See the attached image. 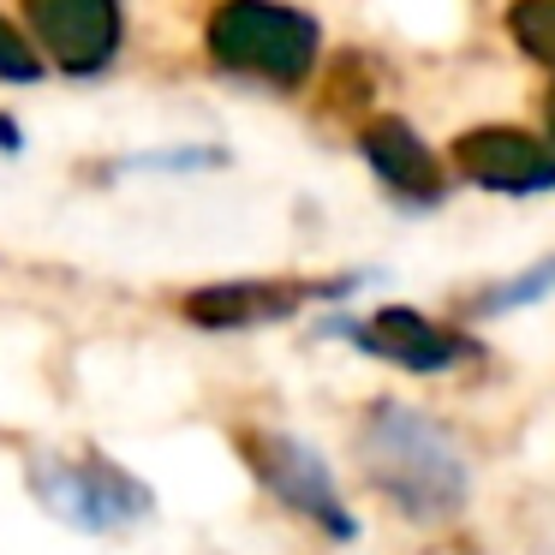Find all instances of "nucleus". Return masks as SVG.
<instances>
[{"label": "nucleus", "mask_w": 555, "mask_h": 555, "mask_svg": "<svg viewBox=\"0 0 555 555\" xmlns=\"http://www.w3.org/2000/svg\"><path fill=\"white\" fill-rule=\"evenodd\" d=\"M359 472L371 490L412 526H448L466 507L472 472L460 442L430 418V412L406 406V400L383 395L359 412V436H352Z\"/></svg>", "instance_id": "nucleus-1"}, {"label": "nucleus", "mask_w": 555, "mask_h": 555, "mask_svg": "<svg viewBox=\"0 0 555 555\" xmlns=\"http://www.w3.org/2000/svg\"><path fill=\"white\" fill-rule=\"evenodd\" d=\"M204 54L216 73L293 96L323 73V25L293 0H216L204 18Z\"/></svg>", "instance_id": "nucleus-2"}, {"label": "nucleus", "mask_w": 555, "mask_h": 555, "mask_svg": "<svg viewBox=\"0 0 555 555\" xmlns=\"http://www.w3.org/2000/svg\"><path fill=\"white\" fill-rule=\"evenodd\" d=\"M30 495L49 507L61 526L108 538V531H132L156 514V490L114 466L108 454L85 448V454H37L30 460Z\"/></svg>", "instance_id": "nucleus-3"}, {"label": "nucleus", "mask_w": 555, "mask_h": 555, "mask_svg": "<svg viewBox=\"0 0 555 555\" xmlns=\"http://www.w3.org/2000/svg\"><path fill=\"white\" fill-rule=\"evenodd\" d=\"M371 275H323V281H299V275H257V281H209V287L180 293V317L204 335H245V328H269L299 317L305 305H335L352 299Z\"/></svg>", "instance_id": "nucleus-4"}, {"label": "nucleus", "mask_w": 555, "mask_h": 555, "mask_svg": "<svg viewBox=\"0 0 555 555\" xmlns=\"http://www.w3.org/2000/svg\"><path fill=\"white\" fill-rule=\"evenodd\" d=\"M233 442H240L251 478L263 483L287 514L311 519V526L323 531V538H335V543L359 538V519H352L347 502H340L335 472H328V460L317 454L311 442H299V436H287V430H240Z\"/></svg>", "instance_id": "nucleus-5"}, {"label": "nucleus", "mask_w": 555, "mask_h": 555, "mask_svg": "<svg viewBox=\"0 0 555 555\" xmlns=\"http://www.w3.org/2000/svg\"><path fill=\"white\" fill-rule=\"evenodd\" d=\"M323 335L352 340L359 352L395 364V371H412V376H448V371H460V364L483 359L478 335H466V328H454V323H436L418 305H376L371 317H328Z\"/></svg>", "instance_id": "nucleus-6"}, {"label": "nucleus", "mask_w": 555, "mask_h": 555, "mask_svg": "<svg viewBox=\"0 0 555 555\" xmlns=\"http://www.w3.org/2000/svg\"><path fill=\"white\" fill-rule=\"evenodd\" d=\"M18 18L61 78H102L126 49V0H18Z\"/></svg>", "instance_id": "nucleus-7"}, {"label": "nucleus", "mask_w": 555, "mask_h": 555, "mask_svg": "<svg viewBox=\"0 0 555 555\" xmlns=\"http://www.w3.org/2000/svg\"><path fill=\"white\" fill-rule=\"evenodd\" d=\"M352 144H359V162L371 168V180L383 185L400 209L430 216V209L448 204V185H454L448 180V162L424 144V132L406 114H364Z\"/></svg>", "instance_id": "nucleus-8"}, {"label": "nucleus", "mask_w": 555, "mask_h": 555, "mask_svg": "<svg viewBox=\"0 0 555 555\" xmlns=\"http://www.w3.org/2000/svg\"><path fill=\"white\" fill-rule=\"evenodd\" d=\"M448 173L495 197H543L555 192V144L526 126H466L448 144Z\"/></svg>", "instance_id": "nucleus-9"}, {"label": "nucleus", "mask_w": 555, "mask_h": 555, "mask_svg": "<svg viewBox=\"0 0 555 555\" xmlns=\"http://www.w3.org/2000/svg\"><path fill=\"white\" fill-rule=\"evenodd\" d=\"M550 293H555V251L538 257V263H526L519 275L490 281L483 293H472L466 311H472V317H507V311H526V305H543Z\"/></svg>", "instance_id": "nucleus-10"}, {"label": "nucleus", "mask_w": 555, "mask_h": 555, "mask_svg": "<svg viewBox=\"0 0 555 555\" xmlns=\"http://www.w3.org/2000/svg\"><path fill=\"white\" fill-rule=\"evenodd\" d=\"M502 30H507L519 61L555 73V0H507Z\"/></svg>", "instance_id": "nucleus-11"}, {"label": "nucleus", "mask_w": 555, "mask_h": 555, "mask_svg": "<svg viewBox=\"0 0 555 555\" xmlns=\"http://www.w3.org/2000/svg\"><path fill=\"white\" fill-rule=\"evenodd\" d=\"M371 96H376L371 54H359V49L340 54L323 78V114H335V120H364V114H371Z\"/></svg>", "instance_id": "nucleus-12"}, {"label": "nucleus", "mask_w": 555, "mask_h": 555, "mask_svg": "<svg viewBox=\"0 0 555 555\" xmlns=\"http://www.w3.org/2000/svg\"><path fill=\"white\" fill-rule=\"evenodd\" d=\"M197 168H228V150H216V144H180V150H150V156H126L120 168H108V180L114 173H197Z\"/></svg>", "instance_id": "nucleus-13"}, {"label": "nucleus", "mask_w": 555, "mask_h": 555, "mask_svg": "<svg viewBox=\"0 0 555 555\" xmlns=\"http://www.w3.org/2000/svg\"><path fill=\"white\" fill-rule=\"evenodd\" d=\"M42 78H49V66L30 49L25 25H13V18L0 13V85H42Z\"/></svg>", "instance_id": "nucleus-14"}, {"label": "nucleus", "mask_w": 555, "mask_h": 555, "mask_svg": "<svg viewBox=\"0 0 555 555\" xmlns=\"http://www.w3.org/2000/svg\"><path fill=\"white\" fill-rule=\"evenodd\" d=\"M18 150H25V126L13 114H0V156H18Z\"/></svg>", "instance_id": "nucleus-15"}, {"label": "nucleus", "mask_w": 555, "mask_h": 555, "mask_svg": "<svg viewBox=\"0 0 555 555\" xmlns=\"http://www.w3.org/2000/svg\"><path fill=\"white\" fill-rule=\"evenodd\" d=\"M543 138L555 144V78H550V90H543Z\"/></svg>", "instance_id": "nucleus-16"}]
</instances>
